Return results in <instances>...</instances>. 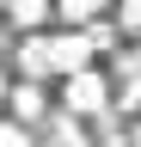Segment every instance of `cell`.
Wrapping results in <instances>:
<instances>
[{
  "label": "cell",
  "instance_id": "cell-6",
  "mask_svg": "<svg viewBox=\"0 0 141 147\" xmlns=\"http://www.w3.org/2000/svg\"><path fill=\"white\" fill-rule=\"evenodd\" d=\"M31 141V123L25 117H0V147H25Z\"/></svg>",
  "mask_w": 141,
  "mask_h": 147
},
{
  "label": "cell",
  "instance_id": "cell-4",
  "mask_svg": "<svg viewBox=\"0 0 141 147\" xmlns=\"http://www.w3.org/2000/svg\"><path fill=\"white\" fill-rule=\"evenodd\" d=\"M49 12H55V0H6V18H12L19 31H43Z\"/></svg>",
  "mask_w": 141,
  "mask_h": 147
},
{
  "label": "cell",
  "instance_id": "cell-8",
  "mask_svg": "<svg viewBox=\"0 0 141 147\" xmlns=\"http://www.w3.org/2000/svg\"><path fill=\"white\" fill-rule=\"evenodd\" d=\"M6 86H12V80H6V74H0V110H6Z\"/></svg>",
  "mask_w": 141,
  "mask_h": 147
},
{
  "label": "cell",
  "instance_id": "cell-1",
  "mask_svg": "<svg viewBox=\"0 0 141 147\" xmlns=\"http://www.w3.org/2000/svg\"><path fill=\"white\" fill-rule=\"evenodd\" d=\"M61 104H67V117H104L111 110V80L98 74V61L61 74Z\"/></svg>",
  "mask_w": 141,
  "mask_h": 147
},
{
  "label": "cell",
  "instance_id": "cell-5",
  "mask_svg": "<svg viewBox=\"0 0 141 147\" xmlns=\"http://www.w3.org/2000/svg\"><path fill=\"white\" fill-rule=\"evenodd\" d=\"M104 6H111V0H55V18L61 25H92Z\"/></svg>",
  "mask_w": 141,
  "mask_h": 147
},
{
  "label": "cell",
  "instance_id": "cell-3",
  "mask_svg": "<svg viewBox=\"0 0 141 147\" xmlns=\"http://www.w3.org/2000/svg\"><path fill=\"white\" fill-rule=\"evenodd\" d=\"M6 110H12V117H25L31 129H37V123L49 117V86H43V74L12 80V86H6Z\"/></svg>",
  "mask_w": 141,
  "mask_h": 147
},
{
  "label": "cell",
  "instance_id": "cell-9",
  "mask_svg": "<svg viewBox=\"0 0 141 147\" xmlns=\"http://www.w3.org/2000/svg\"><path fill=\"white\" fill-rule=\"evenodd\" d=\"M0 6H6V0H0Z\"/></svg>",
  "mask_w": 141,
  "mask_h": 147
},
{
  "label": "cell",
  "instance_id": "cell-2",
  "mask_svg": "<svg viewBox=\"0 0 141 147\" xmlns=\"http://www.w3.org/2000/svg\"><path fill=\"white\" fill-rule=\"evenodd\" d=\"M98 61V43L86 37V25H67V31H49V74H74V67H92Z\"/></svg>",
  "mask_w": 141,
  "mask_h": 147
},
{
  "label": "cell",
  "instance_id": "cell-7",
  "mask_svg": "<svg viewBox=\"0 0 141 147\" xmlns=\"http://www.w3.org/2000/svg\"><path fill=\"white\" fill-rule=\"evenodd\" d=\"M111 6H117V25L141 37V0H111Z\"/></svg>",
  "mask_w": 141,
  "mask_h": 147
}]
</instances>
